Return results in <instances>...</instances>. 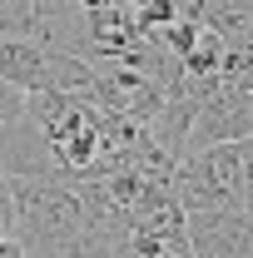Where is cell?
<instances>
[{"mask_svg":"<svg viewBox=\"0 0 253 258\" xmlns=\"http://www.w3.org/2000/svg\"><path fill=\"white\" fill-rule=\"evenodd\" d=\"M238 144H243V209L253 214V134L238 139Z\"/></svg>","mask_w":253,"mask_h":258,"instance_id":"9c48e42d","label":"cell"},{"mask_svg":"<svg viewBox=\"0 0 253 258\" xmlns=\"http://www.w3.org/2000/svg\"><path fill=\"white\" fill-rule=\"evenodd\" d=\"M25 95H30V90H20L15 80L0 75V129H10L20 114H25Z\"/></svg>","mask_w":253,"mask_h":258,"instance_id":"ba28073f","label":"cell"},{"mask_svg":"<svg viewBox=\"0 0 253 258\" xmlns=\"http://www.w3.org/2000/svg\"><path fill=\"white\" fill-rule=\"evenodd\" d=\"M0 258H20V238H15V194H10V174H0Z\"/></svg>","mask_w":253,"mask_h":258,"instance_id":"52a82bcc","label":"cell"},{"mask_svg":"<svg viewBox=\"0 0 253 258\" xmlns=\"http://www.w3.org/2000/svg\"><path fill=\"white\" fill-rule=\"evenodd\" d=\"M194 258H248L253 253V214L248 209H199L189 214Z\"/></svg>","mask_w":253,"mask_h":258,"instance_id":"3957f363","label":"cell"},{"mask_svg":"<svg viewBox=\"0 0 253 258\" xmlns=\"http://www.w3.org/2000/svg\"><path fill=\"white\" fill-rule=\"evenodd\" d=\"M15 238L20 253H85V194L75 179H15Z\"/></svg>","mask_w":253,"mask_h":258,"instance_id":"6da1fadb","label":"cell"},{"mask_svg":"<svg viewBox=\"0 0 253 258\" xmlns=\"http://www.w3.org/2000/svg\"><path fill=\"white\" fill-rule=\"evenodd\" d=\"M199 15H204V25H214L228 45H248L253 40V0H204Z\"/></svg>","mask_w":253,"mask_h":258,"instance_id":"8992f818","label":"cell"},{"mask_svg":"<svg viewBox=\"0 0 253 258\" xmlns=\"http://www.w3.org/2000/svg\"><path fill=\"white\" fill-rule=\"evenodd\" d=\"M0 75L15 80L20 90L50 85V45L40 35H0Z\"/></svg>","mask_w":253,"mask_h":258,"instance_id":"5b68a950","label":"cell"},{"mask_svg":"<svg viewBox=\"0 0 253 258\" xmlns=\"http://www.w3.org/2000/svg\"><path fill=\"white\" fill-rule=\"evenodd\" d=\"M0 174H15V179H70V169L60 164L50 134L35 124L30 114H20L10 129H0Z\"/></svg>","mask_w":253,"mask_h":258,"instance_id":"7a4b0ae2","label":"cell"},{"mask_svg":"<svg viewBox=\"0 0 253 258\" xmlns=\"http://www.w3.org/2000/svg\"><path fill=\"white\" fill-rule=\"evenodd\" d=\"M248 134H253V95L223 80L219 95H209L204 104H199L194 129H189V144H184V149L223 144V139H248Z\"/></svg>","mask_w":253,"mask_h":258,"instance_id":"277c9868","label":"cell"}]
</instances>
